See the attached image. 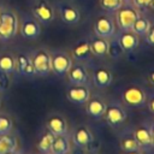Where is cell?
Here are the masks:
<instances>
[{"label":"cell","mask_w":154,"mask_h":154,"mask_svg":"<svg viewBox=\"0 0 154 154\" xmlns=\"http://www.w3.org/2000/svg\"><path fill=\"white\" fill-rule=\"evenodd\" d=\"M19 30V19L12 10H0V40L13 38Z\"/></svg>","instance_id":"obj_1"},{"label":"cell","mask_w":154,"mask_h":154,"mask_svg":"<svg viewBox=\"0 0 154 154\" xmlns=\"http://www.w3.org/2000/svg\"><path fill=\"white\" fill-rule=\"evenodd\" d=\"M147 91L138 84L128 85L122 93L123 103L130 108H143L147 106Z\"/></svg>","instance_id":"obj_2"},{"label":"cell","mask_w":154,"mask_h":154,"mask_svg":"<svg viewBox=\"0 0 154 154\" xmlns=\"http://www.w3.org/2000/svg\"><path fill=\"white\" fill-rule=\"evenodd\" d=\"M105 122L113 129L120 128L128 119V109L124 103L119 101H111L107 103L106 111L103 113Z\"/></svg>","instance_id":"obj_3"},{"label":"cell","mask_w":154,"mask_h":154,"mask_svg":"<svg viewBox=\"0 0 154 154\" xmlns=\"http://www.w3.org/2000/svg\"><path fill=\"white\" fill-rule=\"evenodd\" d=\"M72 57L63 51L51 53V66L52 72L58 77H64L72 66Z\"/></svg>","instance_id":"obj_4"},{"label":"cell","mask_w":154,"mask_h":154,"mask_svg":"<svg viewBox=\"0 0 154 154\" xmlns=\"http://www.w3.org/2000/svg\"><path fill=\"white\" fill-rule=\"evenodd\" d=\"M31 60H32L35 75L45 77V76L49 75V72H52L51 53L48 51H46L43 48L35 51L34 54L31 55Z\"/></svg>","instance_id":"obj_5"},{"label":"cell","mask_w":154,"mask_h":154,"mask_svg":"<svg viewBox=\"0 0 154 154\" xmlns=\"http://www.w3.org/2000/svg\"><path fill=\"white\" fill-rule=\"evenodd\" d=\"M138 17V11L135 7L130 5L122 6L117 11V25L122 31H130Z\"/></svg>","instance_id":"obj_6"},{"label":"cell","mask_w":154,"mask_h":154,"mask_svg":"<svg viewBox=\"0 0 154 154\" xmlns=\"http://www.w3.org/2000/svg\"><path fill=\"white\" fill-rule=\"evenodd\" d=\"M19 31L24 38L35 40L41 34L40 22L32 17H23L22 20L19 22Z\"/></svg>","instance_id":"obj_7"},{"label":"cell","mask_w":154,"mask_h":154,"mask_svg":"<svg viewBox=\"0 0 154 154\" xmlns=\"http://www.w3.org/2000/svg\"><path fill=\"white\" fill-rule=\"evenodd\" d=\"M66 76H67L70 84H73V85H88L90 83L89 72L85 69V66L81 63L75 64V65L72 64Z\"/></svg>","instance_id":"obj_8"},{"label":"cell","mask_w":154,"mask_h":154,"mask_svg":"<svg viewBox=\"0 0 154 154\" xmlns=\"http://www.w3.org/2000/svg\"><path fill=\"white\" fill-rule=\"evenodd\" d=\"M94 32L96 36L109 40L114 36L116 32V24L114 22L107 17V16H101L96 19L94 24Z\"/></svg>","instance_id":"obj_9"},{"label":"cell","mask_w":154,"mask_h":154,"mask_svg":"<svg viewBox=\"0 0 154 154\" xmlns=\"http://www.w3.org/2000/svg\"><path fill=\"white\" fill-rule=\"evenodd\" d=\"M46 128L48 131H51L54 136H64L69 135V124L64 116L59 113H54L49 116V118L46 122Z\"/></svg>","instance_id":"obj_10"},{"label":"cell","mask_w":154,"mask_h":154,"mask_svg":"<svg viewBox=\"0 0 154 154\" xmlns=\"http://www.w3.org/2000/svg\"><path fill=\"white\" fill-rule=\"evenodd\" d=\"M70 138L75 147L84 149L88 146H90V143L94 141V135L88 126L81 125L75 129V131L70 135Z\"/></svg>","instance_id":"obj_11"},{"label":"cell","mask_w":154,"mask_h":154,"mask_svg":"<svg viewBox=\"0 0 154 154\" xmlns=\"http://www.w3.org/2000/svg\"><path fill=\"white\" fill-rule=\"evenodd\" d=\"M32 14L41 24H49L54 19V10L47 0H38L32 7Z\"/></svg>","instance_id":"obj_12"},{"label":"cell","mask_w":154,"mask_h":154,"mask_svg":"<svg viewBox=\"0 0 154 154\" xmlns=\"http://www.w3.org/2000/svg\"><path fill=\"white\" fill-rule=\"evenodd\" d=\"M132 134L141 148V150H150L154 148V143H153V138L148 128V124H141L138 126H136L132 130Z\"/></svg>","instance_id":"obj_13"},{"label":"cell","mask_w":154,"mask_h":154,"mask_svg":"<svg viewBox=\"0 0 154 154\" xmlns=\"http://www.w3.org/2000/svg\"><path fill=\"white\" fill-rule=\"evenodd\" d=\"M66 96L71 102L76 105H83V103H87V101L90 99L91 93L88 85L71 84V87H69L66 90Z\"/></svg>","instance_id":"obj_14"},{"label":"cell","mask_w":154,"mask_h":154,"mask_svg":"<svg viewBox=\"0 0 154 154\" xmlns=\"http://www.w3.org/2000/svg\"><path fill=\"white\" fill-rule=\"evenodd\" d=\"M106 107H107V102L102 97H100V96H90V99L87 101L85 112L91 118L99 120V119H101L103 117Z\"/></svg>","instance_id":"obj_15"},{"label":"cell","mask_w":154,"mask_h":154,"mask_svg":"<svg viewBox=\"0 0 154 154\" xmlns=\"http://www.w3.org/2000/svg\"><path fill=\"white\" fill-rule=\"evenodd\" d=\"M16 71L24 77L35 76V70L31 60V55L26 53H18L16 55Z\"/></svg>","instance_id":"obj_16"},{"label":"cell","mask_w":154,"mask_h":154,"mask_svg":"<svg viewBox=\"0 0 154 154\" xmlns=\"http://www.w3.org/2000/svg\"><path fill=\"white\" fill-rule=\"evenodd\" d=\"M58 8H59L60 18L64 23L73 25V24H77L79 22L81 13L77 10V7H75L73 5L67 4V2H61V4H59Z\"/></svg>","instance_id":"obj_17"},{"label":"cell","mask_w":154,"mask_h":154,"mask_svg":"<svg viewBox=\"0 0 154 154\" xmlns=\"http://www.w3.org/2000/svg\"><path fill=\"white\" fill-rule=\"evenodd\" d=\"M93 83L99 89H105L111 85L113 81V75L107 67H97L93 73Z\"/></svg>","instance_id":"obj_18"},{"label":"cell","mask_w":154,"mask_h":154,"mask_svg":"<svg viewBox=\"0 0 154 154\" xmlns=\"http://www.w3.org/2000/svg\"><path fill=\"white\" fill-rule=\"evenodd\" d=\"M118 42L122 46L124 53H126V52L135 51L138 47L140 40H138V36L130 30V31H123V34H120L118 37Z\"/></svg>","instance_id":"obj_19"},{"label":"cell","mask_w":154,"mask_h":154,"mask_svg":"<svg viewBox=\"0 0 154 154\" xmlns=\"http://www.w3.org/2000/svg\"><path fill=\"white\" fill-rule=\"evenodd\" d=\"M72 148V142L70 138V135H64V136H55L51 154H69Z\"/></svg>","instance_id":"obj_20"},{"label":"cell","mask_w":154,"mask_h":154,"mask_svg":"<svg viewBox=\"0 0 154 154\" xmlns=\"http://www.w3.org/2000/svg\"><path fill=\"white\" fill-rule=\"evenodd\" d=\"M18 149V138L12 132L0 136V154H6Z\"/></svg>","instance_id":"obj_21"},{"label":"cell","mask_w":154,"mask_h":154,"mask_svg":"<svg viewBox=\"0 0 154 154\" xmlns=\"http://www.w3.org/2000/svg\"><path fill=\"white\" fill-rule=\"evenodd\" d=\"M90 55H91V49H90V43L88 41H79L72 48V57L79 63L88 60Z\"/></svg>","instance_id":"obj_22"},{"label":"cell","mask_w":154,"mask_h":154,"mask_svg":"<svg viewBox=\"0 0 154 154\" xmlns=\"http://www.w3.org/2000/svg\"><path fill=\"white\" fill-rule=\"evenodd\" d=\"M90 49H91V54L99 58H103L107 55V51H108V40L96 36L95 38H93L90 42Z\"/></svg>","instance_id":"obj_23"},{"label":"cell","mask_w":154,"mask_h":154,"mask_svg":"<svg viewBox=\"0 0 154 154\" xmlns=\"http://www.w3.org/2000/svg\"><path fill=\"white\" fill-rule=\"evenodd\" d=\"M120 148L123 152H131V150H137L141 149L132 131H124L120 135Z\"/></svg>","instance_id":"obj_24"},{"label":"cell","mask_w":154,"mask_h":154,"mask_svg":"<svg viewBox=\"0 0 154 154\" xmlns=\"http://www.w3.org/2000/svg\"><path fill=\"white\" fill-rule=\"evenodd\" d=\"M54 137L55 136L48 130L42 134V136L40 137V140L37 141V144H36V148H37L40 154H51Z\"/></svg>","instance_id":"obj_25"},{"label":"cell","mask_w":154,"mask_h":154,"mask_svg":"<svg viewBox=\"0 0 154 154\" xmlns=\"http://www.w3.org/2000/svg\"><path fill=\"white\" fill-rule=\"evenodd\" d=\"M0 71L11 75L16 72V57L11 53H4L0 55Z\"/></svg>","instance_id":"obj_26"},{"label":"cell","mask_w":154,"mask_h":154,"mask_svg":"<svg viewBox=\"0 0 154 154\" xmlns=\"http://www.w3.org/2000/svg\"><path fill=\"white\" fill-rule=\"evenodd\" d=\"M149 28H150V22H149L147 18L140 16V17L135 20L131 31L135 32L137 36H144V35L148 32Z\"/></svg>","instance_id":"obj_27"},{"label":"cell","mask_w":154,"mask_h":154,"mask_svg":"<svg viewBox=\"0 0 154 154\" xmlns=\"http://www.w3.org/2000/svg\"><path fill=\"white\" fill-rule=\"evenodd\" d=\"M13 129V120L7 113H0V136L10 134Z\"/></svg>","instance_id":"obj_28"},{"label":"cell","mask_w":154,"mask_h":154,"mask_svg":"<svg viewBox=\"0 0 154 154\" xmlns=\"http://www.w3.org/2000/svg\"><path fill=\"white\" fill-rule=\"evenodd\" d=\"M123 54H124V51H123L122 46L119 45L118 38H117V40L108 41V51H107V55H108L109 58H112V59H119Z\"/></svg>","instance_id":"obj_29"},{"label":"cell","mask_w":154,"mask_h":154,"mask_svg":"<svg viewBox=\"0 0 154 154\" xmlns=\"http://www.w3.org/2000/svg\"><path fill=\"white\" fill-rule=\"evenodd\" d=\"M100 5L105 11L114 12L123 6V0H100Z\"/></svg>","instance_id":"obj_30"},{"label":"cell","mask_w":154,"mask_h":154,"mask_svg":"<svg viewBox=\"0 0 154 154\" xmlns=\"http://www.w3.org/2000/svg\"><path fill=\"white\" fill-rule=\"evenodd\" d=\"M10 85V78H8V75L0 71V93L5 91Z\"/></svg>","instance_id":"obj_31"},{"label":"cell","mask_w":154,"mask_h":154,"mask_svg":"<svg viewBox=\"0 0 154 154\" xmlns=\"http://www.w3.org/2000/svg\"><path fill=\"white\" fill-rule=\"evenodd\" d=\"M144 36H146V42L154 47V24L153 25L150 24V28H149L148 32Z\"/></svg>","instance_id":"obj_32"},{"label":"cell","mask_w":154,"mask_h":154,"mask_svg":"<svg viewBox=\"0 0 154 154\" xmlns=\"http://www.w3.org/2000/svg\"><path fill=\"white\" fill-rule=\"evenodd\" d=\"M147 94H148V97H147V107L154 114V89L152 91L147 93Z\"/></svg>","instance_id":"obj_33"},{"label":"cell","mask_w":154,"mask_h":154,"mask_svg":"<svg viewBox=\"0 0 154 154\" xmlns=\"http://www.w3.org/2000/svg\"><path fill=\"white\" fill-rule=\"evenodd\" d=\"M131 1L138 8H147L149 7V4H150V0H131Z\"/></svg>","instance_id":"obj_34"},{"label":"cell","mask_w":154,"mask_h":154,"mask_svg":"<svg viewBox=\"0 0 154 154\" xmlns=\"http://www.w3.org/2000/svg\"><path fill=\"white\" fill-rule=\"evenodd\" d=\"M69 154H87V153L84 152V149H83V148L75 147V148H71V150H70V153H69Z\"/></svg>","instance_id":"obj_35"},{"label":"cell","mask_w":154,"mask_h":154,"mask_svg":"<svg viewBox=\"0 0 154 154\" xmlns=\"http://www.w3.org/2000/svg\"><path fill=\"white\" fill-rule=\"evenodd\" d=\"M148 128H149V131H150V135L153 138V143H154V120H150L148 123Z\"/></svg>","instance_id":"obj_36"},{"label":"cell","mask_w":154,"mask_h":154,"mask_svg":"<svg viewBox=\"0 0 154 154\" xmlns=\"http://www.w3.org/2000/svg\"><path fill=\"white\" fill-rule=\"evenodd\" d=\"M148 81L150 82V84L154 85V70H152V71L148 73Z\"/></svg>","instance_id":"obj_37"},{"label":"cell","mask_w":154,"mask_h":154,"mask_svg":"<svg viewBox=\"0 0 154 154\" xmlns=\"http://www.w3.org/2000/svg\"><path fill=\"white\" fill-rule=\"evenodd\" d=\"M124 154H143V150L137 149V150H131V152H124Z\"/></svg>","instance_id":"obj_38"},{"label":"cell","mask_w":154,"mask_h":154,"mask_svg":"<svg viewBox=\"0 0 154 154\" xmlns=\"http://www.w3.org/2000/svg\"><path fill=\"white\" fill-rule=\"evenodd\" d=\"M6 154H22V153L17 149V150H13V152H10V153H6Z\"/></svg>","instance_id":"obj_39"},{"label":"cell","mask_w":154,"mask_h":154,"mask_svg":"<svg viewBox=\"0 0 154 154\" xmlns=\"http://www.w3.org/2000/svg\"><path fill=\"white\" fill-rule=\"evenodd\" d=\"M149 7L154 10V0H150V4H149Z\"/></svg>","instance_id":"obj_40"},{"label":"cell","mask_w":154,"mask_h":154,"mask_svg":"<svg viewBox=\"0 0 154 154\" xmlns=\"http://www.w3.org/2000/svg\"><path fill=\"white\" fill-rule=\"evenodd\" d=\"M123 2H126V4H129V2H131V0H123Z\"/></svg>","instance_id":"obj_41"},{"label":"cell","mask_w":154,"mask_h":154,"mask_svg":"<svg viewBox=\"0 0 154 154\" xmlns=\"http://www.w3.org/2000/svg\"><path fill=\"white\" fill-rule=\"evenodd\" d=\"M0 107H1V100H0Z\"/></svg>","instance_id":"obj_42"}]
</instances>
